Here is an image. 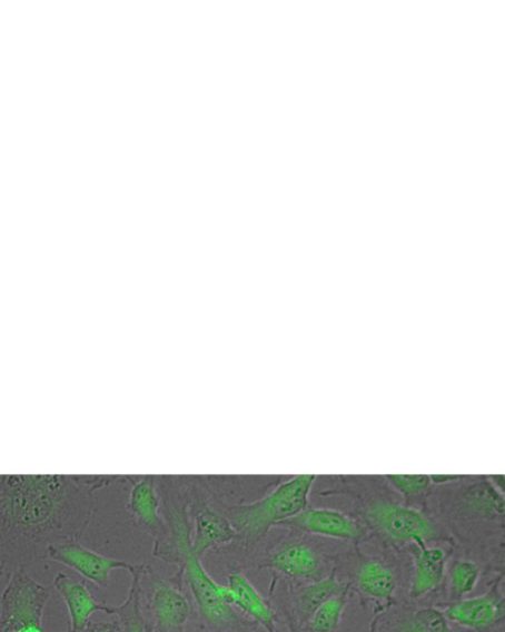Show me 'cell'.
I'll return each instance as SVG.
<instances>
[{"label": "cell", "mask_w": 505, "mask_h": 632, "mask_svg": "<svg viewBox=\"0 0 505 632\" xmlns=\"http://www.w3.org/2000/svg\"><path fill=\"white\" fill-rule=\"evenodd\" d=\"M118 477L105 474H2V564L9 577L44 560L51 545L80 541L95 512V492Z\"/></svg>", "instance_id": "1"}, {"label": "cell", "mask_w": 505, "mask_h": 632, "mask_svg": "<svg viewBox=\"0 0 505 632\" xmlns=\"http://www.w3.org/2000/svg\"><path fill=\"white\" fill-rule=\"evenodd\" d=\"M316 480V474H299L254 503L222 506L220 512L238 534L235 541L244 550H255L269 530L307 510Z\"/></svg>", "instance_id": "2"}, {"label": "cell", "mask_w": 505, "mask_h": 632, "mask_svg": "<svg viewBox=\"0 0 505 632\" xmlns=\"http://www.w3.org/2000/svg\"><path fill=\"white\" fill-rule=\"evenodd\" d=\"M50 596L49 586L33 581L26 567L11 573L0 601V631L47 632L42 615Z\"/></svg>", "instance_id": "3"}, {"label": "cell", "mask_w": 505, "mask_h": 632, "mask_svg": "<svg viewBox=\"0 0 505 632\" xmlns=\"http://www.w3.org/2000/svg\"><path fill=\"white\" fill-rule=\"evenodd\" d=\"M141 611L148 613L146 632H185L192 616V604L175 582L156 577L148 566L140 581Z\"/></svg>", "instance_id": "4"}, {"label": "cell", "mask_w": 505, "mask_h": 632, "mask_svg": "<svg viewBox=\"0 0 505 632\" xmlns=\"http://www.w3.org/2000/svg\"><path fill=\"white\" fill-rule=\"evenodd\" d=\"M184 579L187 580L190 592L195 596L198 612L208 626L217 632H229L242 624L241 619L235 614L231 605L224 602L221 584L210 577L204 564L194 555L192 546L182 551L181 567L178 569L172 581L182 589Z\"/></svg>", "instance_id": "5"}, {"label": "cell", "mask_w": 505, "mask_h": 632, "mask_svg": "<svg viewBox=\"0 0 505 632\" xmlns=\"http://www.w3.org/2000/svg\"><path fill=\"white\" fill-rule=\"evenodd\" d=\"M366 521L377 533L396 544H413L417 537L426 543L446 540L442 530L428 516L409 506L376 502L369 505Z\"/></svg>", "instance_id": "6"}, {"label": "cell", "mask_w": 505, "mask_h": 632, "mask_svg": "<svg viewBox=\"0 0 505 632\" xmlns=\"http://www.w3.org/2000/svg\"><path fill=\"white\" fill-rule=\"evenodd\" d=\"M190 517L194 519L195 537L192 552L199 560L210 550L234 543L238 534L229 519L220 511L212 510L204 491L190 487L187 493Z\"/></svg>", "instance_id": "7"}, {"label": "cell", "mask_w": 505, "mask_h": 632, "mask_svg": "<svg viewBox=\"0 0 505 632\" xmlns=\"http://www.w3.org/2000/svg\"><path fill=\"white\" fill-rule=\"evenodd\" d=\"M44 560L65 564L100 589H108L111 572L115 570L122 569L132 572L137 569L135 563L99 555L85 547L80 541L51 545L44 553Z\"/></svg>", "instance_id": "8"}, {"label": "cell", "mask_w": 505, "mask_h": 632, "mask_svg": "<svg viewBox=\"0 0 505 632\" xmlns=\"http://www.w3.org/2000/svg\"><path fill=\"white\" fill-rule=\"evenodd\" d=\"M131 490L127 510L135 525L155 540L154 553L160 551L168 539V529L161 515V498L156 487V477L142 476L130 480Z\"/></svg>", "instance_id": "9"}, {"label": "cell", "mask_w": 505, "mask_h": 632, "mask_svg": "<svg viewBox=\"0 0 505 632\" xmlns=\"http://www.w3.org/2000/svg\"><path fill=\"white\" fill-rule=\"evenodd\" d=\"M278 526H285L297 532L318 535L358 543L366 534L367 530L349 515L325 507H307L305 512L287 519Z\"/></svg>", "instance_id": "10"}, {"label": "cell", "mask_w": 505, "mask_h": 632, "mask_svg": "<svg viewBox=\"0 0 505 632\" xmlns=\"http://www.w3.org/2000/svg\"><path fill=\"white\" fill-rule=\"evenodd\" d=\"M448 622L468 629H484L499 622L504 616V596L499 583L484 595L458 601L444 609Z\"/></svg>", "instance_id": "11"}, {"label": "cell", "mask_w": 505, "mask_h": 632, "mask_svg": "<svg viewBox=\"0 0 505 632\" xmlns=\"http://www.w3.org/2000/svg\"><path fill=\"white\" fill-rule=\"evenodd\" d=\"M260 567L283 573L291 580L318 581L320 561L309 546L289 543L269 553Z\"/></svg>", "instance_id": "12"}, {"label": "cell", "mask_w": 505, "mask_h": 632, "mask_svg": "<svg viewBox=\"0 0 505 632\" xmlns=\"http://www.w3.org/2000/svg\"><path fill=\"white\" fill-rule=\"evenodd\" d=\"M53 589L62 596L69 609L70 632H83L91 623L95 613L107 612L108 604L97 602L83 582L75 581L63 572L56 574Z\"/></svg>", "instance_id": "13"}, {"label": "cell", "mask_w": 505, "mask_h": 632, "mask_svg": "<svg viewBox=\"0 0 505 632\" xmlns=\"http://www.w3.org/2000/svg\"><path fill=\"white\" fill-rule=\"evenodd\" d=\"M418 547L409 595L418 600L442 584L446 573L447 553L440 547H429L423 539H414Z\"/></svg>", "instance_id": "14"}, {"label": "cell", "mask_w": 505, "mask_h": 632, "mask_svg": "<svg viewBox=\"0 0 505 632\" xmlns=\"http://www.w3.org/2000/svg\"><path fill=\"white\" fill-rule=\"evenodd\" d=\"M229 589L232 593V605L238 606L267 632L276 631V612L253 583L241 572L229 574Z\"/></svg>", "instance_id": "15"}, {"label": "cell", "mask_w": 505, "mask_h": 632, "mask_svg": "<svg viewBox=\"0 0 505 632\" xmlns=\"http://www.w3.org/2000/svg\"><path fill=\"white\" fill-rule=\"evenodd\" d=\"M395 572L375 560H366L356 572V589L369 600L389 603L397 592Z\"/></svg>", "instance_id": "16"}, {"label": "cell", "mask_w": 505, "mask_h": 632, "mask_svg": "<svg viewBox=\"0 0 505 632\" xmlns=\"http://www.w3.org/2000/svg\"><path fill=\"white\" fill-rule=\"evenodd\" d=\"M350 584L343 583L334 570L327 579L314 581L297 593L296 612L300 620H307L316 613L317 609L330 598L349 591Z\"/></svg>", "instance_id": "17"}, {"label": "cell", "mask_w": 505, "mask_h": 632, "mask_svg": "<svg viewBox=\"0 0 505 632\" xmlns=\"http://www.w3.org/2000/svg\"><path fill=\"white\" fill-rule=\"evenodd\" d=\"M148 564H137L131 573V584L128 600L119 606L108 605L106 614L117 615L121 632H146L141 612L140 581Z\"/></svg>", "instance_id": "18"}, {"label": "cell", "mask_w": 505, "mask_h": 632, "mask_svg": "<svg viewBox=\"0 0 505 632\" xmlns=\"http://www.w3.org/2000/svg\"><path fill=\"white\" fill-rule=\"evenodd\" d=\"M347 593L349 591L335 595L320 605L309 619L308 629L311 632H334L338 629L347 602H349V594Z\"/></svg>", "instance_id": "19"}, {"label": "cell", "mask_w": 505, "mask_h": 632, "mask_svg": "<svg viewBox=\"0 0 505 632\" xmlns=\"http://www.w3.org/2000/svg\"><path fill=\"white\" fill-rule=\"evenodd\" d=\"M402 632H453L444 612L436 608H424L413 614L400 626Z\"/></svg>", "instance_id": "20"}, {"label": "cell", "mask_w": 505, "mask_h": 632, "mask_svg": "<svg viewBox=\"0 0 505 632\" xmlns=\"http://www.w3.org/2000/svg\"><path fill=\"white\" fill-rule=\"evenodd\" d=\"M481 579V570L473 561H456L450 570L452 591L456 598L474 592Z\"/></svg>", "instance_id": "21"}, {"label": "cell", "mask_w": 505, "mask_h": 632, "mask_svg": "<svg viewBox=\"0 0 505 632\" xmlns=\"http://www.w3.org/2000/svg\"><path fill=\"white\" fill-rule=\"evenodd\" d=\"M468 503L475 511L487 515L504 514V496L496 487H481L471 494Z\"/></svg>", "instance_id": "22"}, {"label": "cell", "mask_w": 505, "mask_h": 632, "mask_svg": "<svg viewBox=\"0 0 505 632\" xmlns=\"http://www.w3.org/2000/svg\"><path fill=\"white\" fill-rule=\"evenodd\" d=\"M386 477L393 487L406 496L422 494L432 484L428 474H388Z\"/></svg>", "instance_id": "23"}, {"label": "cell", "mask_w": 505, "mask_h": 632, "mask_svg": "<svg viewBox=\"0 0 505 632\" xmlns=\"http://www.w3.org/2000/svg\"><path fill=\"white\" fill-rule=\"evenodd\" d=\"M119 631H120V625L119 623L116 622H108V623L91 622L88 624V626L83 632H119Z\"/></svg>", "instance_id": "24"}, {"label": "cell", "mask_w": 505, "mask_h": 632, "mask_svg": "<svg viewBox=\"0 0 505 632\" xmlns=\"http://www.w3.org/2000/svg\"><path fill=\"white\" fill-rule=\"evenodd\" d=\"M462 478L463 476H459V474H432L430 476L432 483L435 484L450 483Z\"/></svg>", "instance_id": "25"}, {"label": "cell", "mask_w": 505, "mask_h": 632, "mask_svg": "<svg viewBox=\"0 0 505 632\" xmlns=\"http://www.w3.org/2000/svg\"><path fill=\"white\" fill-rule=\"evenodd\" d=\"M67 632H70V631H67Z\"/></svg>", "instance_id": "26"}]
</instances>
